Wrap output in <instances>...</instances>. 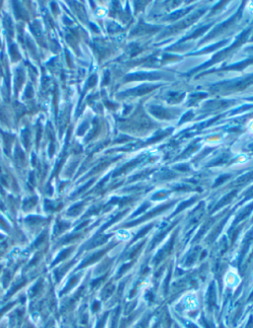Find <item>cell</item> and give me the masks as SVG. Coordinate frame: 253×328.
Returning <instances> with one entry per match:
<instances>
[{
  "instance_id": "obj_1",
  "label": "cell",
  "mask_w": 253,
  "mask_h": 328,
  "mask_svg": "<svg viewBox=\"0 0 253 328\" xmlns=\"http://www.w3.org/2000/svg\"><path fill=\"white\" fill-rule=\"evenodd\" d=\"M23 81H24V74H23L21 70H18L17 76H16V88L19 89Z\"/></svg>"
},
{
  "instance_id": "obj_2",
  "label": "cell",
  "mask_w": 253,
  "mask_h": 328,
  "mask_svg": "<svg viewBox=\"0 0 253 328\" xmlns=\"http://www.w3.org/2000/svg\"><path fill=\"white\" fill-rule=\"evenodd\" d=\"M10 54H11V56H12V59L14 61H18V59H20V54L19 52H18V50L17 48L15 47V46H11L10 48Z\"/></svg>"
},
{
  "instance_id": "obj_3",
  "label": "cell",
  "mask_w": 253,
  "mask_h": 328,
  "mask_svg": "<svg viewBox=\"0 0 253 328\" xmlns=\"http://www.w3.org/2000/svg\"><path fill=\"white\" fill-rule=\"evenodd\" d=\"M32 96H33V88L29 85V86H27L26 90H25V97L26 98H32Z\"/></svg>"
},
{
  "instance_id": "obj_4",
  "label": "cell",
  "mask_w": 253,
  "mask_h": 328,
  "mask_svg": "<svg viewBox=\"0 0 253 328\" xmlns=\"http://www.w3.org/2000/svg\"><path fill=\"white\" fill-rule=\"evenodd\" d=\"M23 137H24V140H25V145H28V142H29V131L28 130H25L23 131Z\"/></svg>"
}]
</instances>
